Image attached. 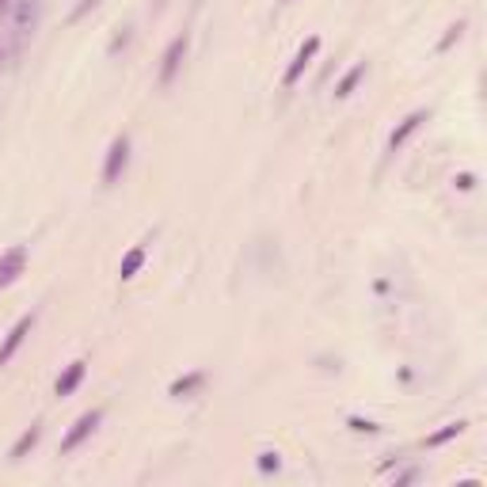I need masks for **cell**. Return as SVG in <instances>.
<instances>
[{
    "label": "cell",
    "instance_id": "obj_1",
    "mask_svg": "<svg viewBox=\"0 0 487 487\" xmlns=\"http://www.w3.org/2000/svg\"><path fill=\"white\" fill-rule=\"evenodd\" d=\"M99 423H103V411H99V407H96V411H84L77 423H72L69 434L61 438V453H72V449H80L91 434H96V426H99Z\"/></svg>",
    "mask_w": 487,
    "mask_h": 487
},
{
    "label": "cell",
    "instance_id": "obj_2",
    "mask_svg": "<svg viewBox=\"0 0 487 487\" xmlns=\"http://www.w3.org/2000/svg\"><path fill=\"white\" fill-rule=\"evenodd\" d=\"M126 164H129V137L122 134V137H115L110 141V148H107V160H103V183H115L122 172H126Z\"/></svg>",
    "mask_w": 487,
    "mask_h": 487
},
{
    "label": "cell",
    "instance_id": "obj_3",
    "mask_svg": "<svg viewBox=\"0 0 487 487\" xmlns=\"http://www.w3.org/2000/svg\"><path fill=\"white\" fill-rule=\"evenodd\" d=\"M31 327H34V312H27V316H20V320H15V327L4 335V343H0V365L12 362V354L23 346V339L31 335Z\"/></svg>",
    "mask_w": 487,
    "mask_h": 487
},
{
    "label": "cell",
    "instance_id": "obj_4",
    "mask_svg": "<svg viewBox=\"0 0 487 487\" xmlns=\"http://www.w3.org/2000/svg\"><path fill=\"white\" fill-rule=\"evenodd\" d=\"M186 46H191V39H186V34H179V39L167 42L164 65H160V84H164V88L175 80V72H179V65H183V58H186Z\"/></svg>",
    "mask_w": 487,
    "mask_h": 487
},
{
    "label": "cell",
    "instance_id": "obj_5",
    "mask_svg": "<svg viewBox=\"0 0 487 487\" xmlns=\"http://www.w3.org/2000/svg\"><path fill=\"white\" fill-rule=\"evenodd\" d=\"M316 53H320V39L312 34V39H308V42L301 46V50H297V58L289 61V69H286V77H282V88H293V84L301 80V72L308 69V65H312Z\"/></svg>",
    "mask_w": 487,
    "mask_h": 487
},
{
    "label": "cell",
    "instance_id": "obj_6",
    "mask_svg": "<svg viewBox=\"0 0 487 487\" xmlns=\"http://www.w3.org/2000/svg\"><path fill=\"white\" fill-rule=\"evenodd\" d=\"M23 267H27V244H20V248H12V251H4V255H0V289L12 286L15 278L23 274Z\"/></svg>",
    "mask_w": 487,
    "mask_h": 487
},
{
    "label": "cell",
    "instance_id": "obj_7",
    "mask_svg": "<svg viewBox=\"0 0 487 487\" xmlns=\"http://www.w3.org/2000/svg\"><path fill=\"white\" fill-rule=\"evenodd\" d=\"M84 373H88V362H84V358L69 362V365H65V373H61L58 381H53V396H72V392L80 388Z\"/></svg>",
    "mask_w": 487,
    "mask_h": 487
},
{
    "label": "cell",
    "instance_id": "obj_8",
    "mask_svg": "<svg viewBox=\"0 0 487 487\" xmlns=\"http://www.w3.org/2000/svg\"><path fill=\"white\" fill-rule=\"evenodd\" d=\"M426 118H430V110H411V115H407V118H404V122H400V126H396V129H392V134H388V153H396V148L404 145L407 137L415 134V129L423 126Z\"/></svg>",
    "mask_w": 487,
    "mask_h": 487
},
{
    "label": "cell",
    "instance_id": "obj_9",
    "mask_svg": "<svg viewBox=\"0 0 487 487\" xmlns=\"http://www.w3.org/2000/svg\"><path fill=\"white\" fill-rule=\"evenodd\" d=\"M39 438H42V426H39V423H31L20 438H15V445L8 449V461H23V457L31 453L34 445H39Z\"/></svg>",
    "mask_w": 487,
    "mask_h": 487
},
{
    "label": "cell",
    "instance_id": "obj_10",
    "mask_svg": "<svg viewBox=\"0 0 487 487\" xmlns=\"http://www.w3.org/2000/svg\"><path fill=\"white\" fill-rule=\"evenodd\" d=\"M141 267H145V244H137V248H129L126 255H122V263H118V278H122V282H129V278H134Z\"/></svg>",
    "mask_w": 487,
    "mask_h": 487
},
{
    "label": "cell",
    "instance_id": "obj_11",
    "mask_svg": "<svg viewBox=\"0 0 487 487\" xmlns=\"http://www.w3.org/2000/svg\"><path fill=\"white\" fill-rule=\"evenodd\" d=\"M205 385V373H186V377L172 381V388H167V396H191V392H198Z\"/></svg>",
    "mask_w": 487,
    "mask_h": 487
},
{
    "label": "cell",
    "instance_id": "obj_12",
    "mask_svg": "<svg viewBox=\"0 0 487 487\" xmlns=\"http://www.w3.org/2000/svg\"><path fill=\"white\" fill-rule=\"evenodd\" d=\"M362 77H365V61H358L350 72H343V80L335 84V96H339V99H346V96H350V91H354V84H358Z\"/></svg>",
    "mask_w": 487,
    "mask_h": 487
},
{
    "label": "cell",
    "instance_id": "obj_13",
    "mask_svg": "<svg viewBox=\"0 0 487 487\" xmlns=\"http://www.w3.org/2000/svg\"><path fill=\"white\" fill-rule=\"evenodd\" d=\"M464 430V423H445L442 430H434V434H426V449H434V445H445L449 438H457Z\"/></svg>",
    "mask_w": 487,
    "mask_h": 487
},
{
    "label": "cell",
    "instance_id": "obj_14",
    "mask_svg": "<svg viewBox=\"0 0 487 487\" xmlns=\"http://www.w3.org/2000/svg\"><path fill=\"white\" fill-rule=\"evenodd\" d=\"M255 468H259L263 476H270V472H278V468H282V461H278V453H270V449H267V453H259Z\"/></svg>",
    "mask_w": 487,
    "mask_h": 487
},
{
    "label": "cell",
    "instance_id": "obj_15",
    "mask_svg": "<svg viewBox=\"0 0 487 487\" xmlns=\"http://www.w3.org/2000/svg\"><path fill=\"white\" fill-rule=\"evenodd\" d=\"M461 34H464V20H461V23H453V27H449V31H445V39H442V42H438V50H449V46H453L457 39H461Z\"/></svg>",
    "mask_w": 487,
    "mask_h": 487
},
{
    "label": "cell",
    "instance_id": "obj_16",
    "mask_svg": "<svg viewBox=\"0 0 487 487\" xmlns=\"http://www.w3.org/2000/svg\"><path fill=\"white\" fill-rule=\"evenodd\" d=\"M350 430H358V434H373V430H377V423H369V419H358V415H350Z\"/></svg>",
    "mask_w": 487,
    "mask_h": 487
},
{
    "label": "cell",
    "instance_id": "obj_17",
    "mask_svg": "<svg viewBox=\"0 0 487 487\" xmlns=\"http://www.w3.org/2000/svg\"><path fill=\"white\" fill-rule=\"evenodd\" d=\"M457 186H461V191H472V186H476V175H457Z\"/></svg>",
    "mask_w": 487,
    "mask_h": 487
},
{
    "label": "cell",
    "instance_id": "obj_18",
    "mask_svg": "<svg viewBox=\"0 0 487 487\" xmlns=\"http://www.w3.org/2000/svg\"><path fill=\"white\" fill-rule=\"evenodd\" d=\"M91 4H96V0H84V4L77 8V12H72V20H80V15H84V12H88V8H91Z\"/></svg>",
    "mask_w": 487,
    "mask_h": 487
}]
</instances>
